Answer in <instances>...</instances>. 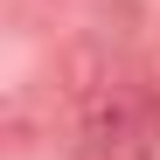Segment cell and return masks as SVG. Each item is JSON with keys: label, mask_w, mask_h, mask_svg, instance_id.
Wrapping results in <instances>:
<instances>
[{"label": "cell", "mask_w": 160, "mask_h": 160, "mask_svg": "<svg viewBox=\"0 0 160 160\" xmlns=\"http://www.w3.org/2000/svg\"><path fill=\"white\" fill-rule=\"evenodd\" d=\"M153 139H160V112H153Z\"/></svg>", "instance_id": "2"}, {"label": "cell", "mask_w": 160, "mask_h": 160, "mask_svg": "<svg viewBox=\"0 0 160 160\" xmlns=\"http://www.w3.org/2000/svg\"><path fill=\"white\" fill-rule=\"evenodd\" d=\"M146 139H153V112L132 91L104 84L91 104H77V153L84 160H139Z\"/></svg>", "instance_id": "1"}]
</instances>
